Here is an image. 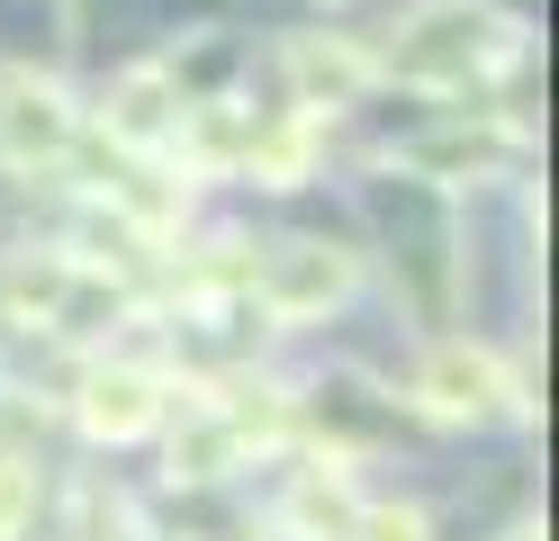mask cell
Masks as SVG:
<instances>
[{
  "instance_id": "obj_1",
  "label": "cell",
  "mask_w": 559,
  "mask_h": 541,
  "mask_svg": "<svg viewBox=\"0 0 559 541\" xmlns=\"http://www.w3.org/2000/svg\"><path fill=\"white\" fill-rule=\"evenodd\" d=\"M55 144H63V108H55V99H37V91H10V99H0V154H10V163L55 154Z\"/></svg>"
},
{
  "instance_id": "obj_2",
  "label": "cell",
  "mask_w": 559,
  "mask_h": 541,
  "mask_svg": "<svg viewBox=\"0 0 559 541\" xmlns=\"http://www.w3.org/2000/svg\"><path fill=\"white\" fill-rule=\"evenodd\" d=\"M343 289V262H325L317 244H280V262H271V298L280 307H317Z\"/></svg>"
},
{
  "instance_id": "obj_3",
  "label": "cell",
  "mask_w": 559,
  "mask_h": 541,
  "mask_svg": "<svg viewBox=\"0 0 559 541\" xmlns=\"http://www.w3.org/2000/svg\"><path fill=\"white\" fill-rule=\"evenodd\" d=\"M91 424L99 433H135V424H145V388H135V379H99L91 388Z\"/></svg>"
},
{
  "instance_id": "obj_4",
  "label": "cell",
  "mask_w": 559,
  "mask_h": 541,
  "mask_svg": "<svg viewBox=\"0 0 559 541\" xmlns=\"http://www.w3.org/2000/svg\"><path fill=\"white\" fill-rule=\"evenodd\" d=\"M487 397V371L478 361H442V407H478Z\"/></svg>"
},
{
  "instance_id": "obj_5",
  "label": "cell",
  "mask_w": 559,
  "mask_h": 541,
  "mask_svg": "<svg viewBox=\"0 0 559 541\" xmlns=\"http://www.w3.org/2000/svg\"><path fill=\"white\" fill-rule=\"evenodd\" d=\"M370 541H415V524H406V515H379V524H370Z\"/></svg>"
}]
</instances>
